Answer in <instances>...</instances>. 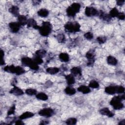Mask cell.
Instances as JSON below:
<instances>
[{
    "mask_svg": "<svg viewBox=\"0 0 125 125\" xmlns=\"http://www.w3.org/2000/svg\"><path fill=\"white\" fill-rule=\"evenodd\" d=\"M25 93L29 96H33L37 94V90L33 88H28L25 90Z\"/></svg>",
    "mask_w": 125,
    "mask_h": 125,
    "instance_id": "4dcf8cb0",
    "label": "cell"
},
{
    "mask_svg": "<svg viewBox=\"0 0 125 125\" xmlns=\"http://www.w3.org/2000/svg\"><path fill=\"white\" fill-rule=\"evenodd\" d=\"M25 72V70L21 67L17 66L16 67V71L15 73L17 75H20L23 74Z\"/></svg>",
    "mask_w": 125,
    "mask_h": 125,
    "instance_id": "1f68e13d",
    "label": "cell"
},
{
    "mask_svg": "<svg viewBox=\"0 0 125 125\" xmlns=\"http://www.w3.org/2000/svg\"><path fill=\"white\" fill-rule=\"evenodd\" d=\"M64 27L66 32L75 33L80 31L81 25L76 21H68L65 24Z\"/></svg>",
    "mask_w": 125,
    "mask_h": 125,
    "instance_id": "7a4b0ae2",
    "label": "cell"
},
{
    "mask_svg": "<svg viewBox=\"0 0 125 125\" xmlns=\"http://www.w3.org/2000/svg\"><path fill=\"white\" fill-rule=\"evenodd\" d=\"M37 14L39 16L42 18H45L48 16L49 14V11L46 9L42 8L38 11Z\"/></svg>",
    "mask_w": 125,
    "mask_h": 125,
    "instance_id": "ffe728a7",
    "label": "cell"
},
{
    "mask_svg": "<svg viewBox=\"0 0 125 125\" xmlns=\"http://www.w3.org/2000/svg\"><path fill=\"white\" fill-rule=\"evenodd\" d=\"M124 2H125L124 0H119L116 1V4L119 6L123 5L124 4Z\"/></svg>",
    "mask_w": 125,
    "mask_h": 125,
    "instance_id": "b9f144b4",
    "label": "cell"
},
{
    "mask_svg": "<svg viewBox=\"0 0 125 125\" xmlns=\"http://www.w3.org/2000/svg\"><path fill=\"white\" fill-rule=\"evenodd\" d=\"M41 2V1H39V0H34L33 1V3L34 5H38L40 3V2Z\"/></svg>",
    "mask_w": 125,
    "mask_h": 125,
    "instance_id": "f6af8a7d",
    "label": "cell"
},
{
    "mask_svg": "<svg viewBox=\"0 0 125 125\" xmlns=\"http://www.w3.org/2000/svg\"><path fill=\"white\" fill-rule=\"evenodd\" d=\"M16 66H14V65H7L4 67L3 70L7 72L15 74V71H16Z\"/></svg>",
    "mask_w": 125,
    "mask_h": 125,
    "instance_id": "cb8c5ba5",
    "label": "cell"
},
{
    "mask_svg": "<svg viewBox=\"0 0 125 125\" xmlns=\"http://www.w3.org/2000/svg\"><path fill=\"white\" fill-rule=\"evenodd\" d=\"M15 109H16V106H15V105L14 104L8 110L7 112V115L10 116L11 115L14 114L15 112Z\"/></svg>",
    "mask_w": 125,
    "mask_h": 125,
    "instance_id": "8d00e7d4",
    "label": "cell"
},
{
    "mask_svg": "<svg viewBox=\"0 0 125 125\" xmlns=\"http://www.w3.org/2000/svg\"><path fill=\"white\" fill-rule=\"evenodd\" d=\"M46 54V51L44 49H40L38 50L35 52V55L38 56L41 58L44 57Z\"/></svg>",
    "mask_w": 125,
    "mask_h": 125,
    "instance_id": "f546056e",
    "label": "cell"
},
{
    "mask_svg": "<svg viewBox=\"0 0 125 125\" xmlns=\"http://www.w3.org/2000/svg\"><path fill=\"white\" fill-rule=\"evenodd\" d=\"M106 41V38L104 36H100L97 38V41L100 43H104Z\"/></svg>",
    "mask_w": 125,
    "mask_h": 125,
    "instance_id": "d590c367",
    "label": "cell"
},
{
    "mask_svg": "<svg viewBox=\"0 0 125 125\" xmlns=\"http://www.w3.org/2000/svg\"><path fill=\"white\" fill-rule=\"evenodd\" d=\"M20 24L18 22H11L9 23V27L12 33H17L20 28Z\"/></svg>",
    "mask_w": 125,
    "mask_h": 125,
    "instance_id": "9c48e42d",
    "label": "cell"
},
{
    "mask_svg": "<svg viewBox=\"0 0 125 125\" xmlns=\"http://www.w3.org/2000/svg\"><path fill=\"white\" fill-rule=\"evenodd\" d=\"M125 99V94L114 96L112 98L110 102V104L115 110H120L124 107V104L122 103V101Z\"/></svg>",
    "mask_w": 125,
    "mask_h": 125,
    "instance_id": "6da1fadb",
    "label": "cell"
},
{
    "mask_svg": "<svg viewBox=\"0 0 125 125\" xmlns=\"http://www.w3.org/2000/svg\"><path fill=\"white\" fill-rule=\"evenodd\" d=\"M46 71L50 74L54 75V74H56L58 73L60 71V69L59 68L56 67H48V68H46Z\"/></svg>",
    "mask_w": 125,
    "mask_h": 125,
    "instance_id": "d4e9b609",
    "label": "cell"
},
{
    "mask_svg": "<svg viewBox=\"0 0 125 125\" xmlns=\"http://www.w3.org/2000/svg\"><path fill=\"white\" fill-rule=\"evenodd\" d=\"M21 61L23 65L29 67L32 70H37L39 68L38 65L34 62L33 59L29 57H23L22 58Z\"/></svg>",
    "mask_w": 125,
    "mask_h": 125,
    "instance_id": "5b68a950",
    "label": "cell"
},
{
    "mask_svg": "<svg viewBox=\"0 0 125 125\" xmlns=\"http://www.w3.org/2000/svg\"><path fill=\"white\" fill-rule=\"evenodd\" d=\"M99 112L101 114L104 116H107L108 117H113L114 114V113L109 110L108 108L107 107H104L101 109L99 111Z\"/></svg>",
    "mask_w": 125,
    "mask_h": 125,
    "instance_id": "7c38bea8",
    "label": "cell"
},
{
    "mask_svg": "<svg viewBox=\"0 0 125 125\" xmlns=\"http://www.w3.org/2000/svg\"><path fill=\"white\" fill-rule=\"evenodd\" d=\"M64 92L67 95H73L76 93V91L75 88H72L70 86H67L64 89Z\"/></svg>",
    "mask_w": 125,
    "mask_h": 125,
    "instance_id": "4316f807",
    "label": "cell"
},
{
    "mask_svg": "<svg viewBox=\"0 0 125 125\" xmlns=\"http://www.w3.org/2000/svg\"><path fill=\"white\" fill-rule=\"evenodd\" d=\"M71 73L73 76L81 75H82V70L79 67H73L71 69Z\"/></svg>",
    "mask_w": 125,
    "mask_h": 125,
    "instance_id": "7402d4cb",
    "label": "cell"
},
{
    "mask_svg": "<svg viewBox=\"0 0 125 125\" xmlns=\"http://www.w3.org/2000/svg\"><path fill=\"white\" fill-rule=\"evenodd\" d=\"M88 87L92 88H97L99 87V83L97 81L92 80L90 81L88 84Z\"/></svg>",
    "mask_w": 125,
    "mask_h": 125,
    "instance_id": "f1b7e54d",
    "label": "cell"
},
{
    "mask_svg": "<svg viewBox=\"0 0 125 125\" xmlns=\"http://www.w3.org/2000/svg\"><path fill=\"white\" fill-rule=\"evenodd\" d=\"M34 115V114L33 113H32L31 112H29V111H26V112L23 113L21 115H20L19 116V119L21 120H24V119H26L27 118H31Z\"/></svg>",
    "mask_w": 125,
    "mask_h": 125,
    "instance_id": "d6986e66",
    "label": "cell"
},
{
    "mask_svg": "<svg viewBox=\"0 0 125 125\" xmlns=\"http://www.w3.org/2000/svg\"><path fill=\"white\" fill-rule=\"evenodd\" d=\"M98 15L101 19L106 21H109L112 19L109 14L105 13L102 11H101L100 12H99Z\"/></svg>",
    "mask_w": 125,
    "mask_h": 125,
    "instance_id": "5bb4252c",
    "label": "cell"
},
{
    "mask_svg": "<svg viewBox=\"0 0 125 125\" xmlns=\"http://www.w3.org/2000/svg\"><path fill=\"white\" fill-rule=\"evenodd\" d=\"M107 63L111 65H116L117 64L118 61L114 57L112 56H108L107 58Z\"/></svg>",
    "mask_w": 125,
    "mask_h": 125,
    "instance_id": "44dd1931",
    "label": "cell"
},
{
    "mask_svg": "<svg viewBox=\"0 0 125 125\" xmlns=\"http://www.w3.org/2000/svg\"><path fill=\"white\" fill-rule=\"evenodd\" d=\"M38 114L41 116L49 117L52 116L54 114V111L51 108H44L40 110Z\"/></svg>",
    "mask_w": 125,
    "mask_h": 125,
    "instance_id": "8992f818",
    "label": "cell"
},
{
    "mask_svg": "<svg viewBox=\"0 0 125 125\" xmlns=\"http://www.w3.org/2000/svg\"><path fill=\"white\" fill-rule=\"evenodd\" d=\"M104 92L108 94L113 95L117 92V86H108L105 88Z\"/></svg>",
    "mask_w": 125,
    "mask_h": 125,
    "instance_id": "4fadbf2b",
    "label": "cell"
},
{
    "mask_svg": "<svg viewBox=\"0 0 125 125\" xmlns=\"http://www.w3.org/2000/svg\"><path fill=\"white\" fill-rule=\"evenodd\" d=\"M65 78L68 85H72L75 83V79L74 76L72 74L66 75L65 76Z\"/></svg>",
    "mask_w": 125,
    "mask_h": 125,
    "instance_id": "e0dca14e",
    "label": "cell"
},
{
    "mask_svg": "<svg viewBox=\"0 0 125 125\" xmlns=\"http://www.w3.org/2000/svg\"><path fill=\"white\" fill-rule=\"evenodd\" d=\"M59 59L62 62H67L69 60V56L66 53H61L59 55Z\"/></svg>",
    "mask_w": 125,
    "mask_h": 125,
    "instance_id": "603a6c76",
    "label": "cell"
},
{
    "mask_svg": "<svg viewBox=\"0 0 125 125\" xmlns=\"http://www.w3.org/2000/svg\"><path fill=\"white\" fill-rule=\"evenodd\" d=\"M119 13V12L118 10L116 7H114L110 10L109 15L112 18L117 17Z\"/></svg>",
    "mask_w": 125,
    "mask_h": 125,
    "instance_id": "83f0119b",
    "label": "cell"
},
{
    "mask_svg": "<svg viewBox=\"0 0 125 125\" xmlns=\"http://www.w3.org/2000/svg\"><path fill=\"white\" fill-rule=\"evenodd\" d=\"M9 12L14 16L18 17L19 15V8L16 5H13L9 9Z\"/></svg>",
    "mask_w": 125,
    "mask_h": 125,
    "instance_id": "9a60e30c",
    "label": "cell"
},
{
    "mask_svg": "<svg viewBox=\"0 0 125 125\" xmlns=\"http://www.w3.org/2000/svg\"><path fill=\"white\" fill-rule=\"evenodd\" d=\"M125 92V88L122 86H117V93L122 94Z\"/></svg>",
    "mask_w": 125,
    "mask_h": 125,
    "instance_id": "f35d334b",
    "label": "cell"
},
{
    "mask_svg": "<svg viewBox=\"0 0 125 125\" xmlns=\"http://www.w3.org/2000/svg\"><path fill=\"white\" fill-rule=\"evenodd\" d=\"M84 37L88 40H91L93 39V36L92 33H91L90 32H88L84 34Z\"/></svg>",
    "mask_w": 125,
    "mask_h": 125,
    "instance_id": "74e56055",
    "label": "cell"
},
{
    "mask_svg": "<svg viewBox=\"0 0 125 125\" xmlns=\"http://www.w3.org/2000/svg\"><path fill=\"white\" fill-rule=\"evenodd\" d=\"M26 24L28 27H32L35 29H39L40 27V26L37 24L36 21L33 18L28 19Z\"/></svg>",
    "mask_w": 125,
    "mask_h": 125,
    "instance_id": "30bf717a",
    "label": "cell"
},
{
    "mask_svg": "<svg viewBox=\"0 0 125 125\" xmlns=\"http://www.w3.org/2000/svg\"><path fill=\"white\" fill-rule=\"evenodd\" d=\"M77 122V120L75 118H70L66 120L65 123L67 125H75Z\"/></svg>",
    "mask_w": 125,
    "mask_h": 125,
    "instance_id": "e575fe53",
    "label": "cell"
},
{
    "mask_svg": "<svg viewBox=\"0 0 125 125\" xmlns=\"http://www.w3.org/2000/svg\"><path fill=\"white\" fill-rule=\"evenodd\" d=\"M85 57L88 60L87 65L89 66H92L95 62V54L94 51L89 50L85 54Z\"/></svg>",
    "mask_w": 125,
    "mask_h": 125,
    "instance_id": "52a82bcc",
    "label": "cell"
},
{
    "mask_svg": "<svg viewBox=\"0 0 125 125\" xmlns=\"http://www.w3.org/2000/svg\"><path fill=\"white\" fill-rule=\"evenodd\" d=\"M117 18L120 20H124L125 18V14L124 13H120L119 12V13L117 16Z\"/></svg>",
    "mask_w": 125,
    "mask_h": 125,
    "instance_id": "60d3db41",
    "label": "cell"
},
{
    "mask_svg": "<svg viewBox=\"0 0 125 125\" xmlns=\"http://www.w3.org/2000/svg\"><path fill=\"white\" fill-rule=\"evenodd\" d=\"M81 9V4L79 3L74 2L66 9V12L68 16L74 17L76 14L79 12Z\"/></svg>",
    "mask_w": 125,
    "mask_h": 125,
    "instance_id": "277c9868",
    "label": "cell"
},
{
    "mask_svg": "<svg viewBox=\"0 0 125 125\" xmlns=\"http://www.w3.org/2000/svg\"><path fill=\"white\" fill-rule=\"evenodd\" d=\"M77 90L78 91L83 93V94H87L90 92V89L88 86H87L86 85H82L79 86Z\"/></svg>",
    "mask_w": 125,
    "mask_h": 125,
    "instance_id": "ac0fdd59",
    "label": "cell"
},
{
    "mask_svg": "<svg viewBox=\"0 0 125 125\" xmlns=\"http://www.w3.org/2000/svg\"><path fill=\"white\" fill-rule=\"evenodd\" d=\"M0 53H1V58L0 65H4V61L3 60L4 53V51L2 49H1V50H0Z\"/></svg>",
    "mask_w": 125,
    "mask_h": 125,
    "instance_id": "ab89813d",
    "label": "cell"
},
{
    "mask_svg": "<svg viewBox=\"0 0 125 125\" xmlns=\"http://www.w3.org/2000/svg\"><path fill=\"white\" fill-rule=\"evenodd\" d=\"M56 39L58 40V41L60 43L64 42L65 40V36L64 34H59L56 36Z\"/></svg>",
    "mask_w": 125,
    "mask_h": 125,
    "instance_id": "d6a6232c",
    "label": "cell"
},
{
    "mask_svg": "<svg viewBox=\"0 0 125 125\" xmlns=\"http://www.w3.org/2000/svg\"><path fill=\"white\" fill-rule=\"evenodd\" d=\"M125 120H123V121H121V122L119 123V125H125Z\"/></svg>",
    "mask_w": 125,
    "mask_h": 125,
    "instance_id": "bcb514c9",
    "label": "cell"
},
{
    "mask_svg": "<svg viewBox=\"0 0 125 125\" xmlns=\"http://www.w3.org/2000/svg\"><path fill=\"white\" fill-rule=\"evenodd\" d=\"M15 124L16 125H24V123L21 121V120H17L16 122H15Z\"/></svg>",
    "mask_w": 125,
    "mask_h": 125,
    "instance_id": "7bdbcfd3",
    "label": "cell"
},
{
    "mask_svg": "<svg viewBox=\"0 0 125 125\" xmlns=\"http://www.w3.org/2000/svg\"><path fill=\"white\" fill-rule=\"evenodd\" d=\"M52 26L51 23L49 21H43L42 23L41 26H40L39 31L40 34L42 36H47L51 32Z\"/></svg>",
    "mask_w": 125,
    "mask_h": 125,
    "instance_id": "3957f363",
    "label": "cell"
},
{
    "mask_svg": "<svg viewBox=\"0 0 125 125\" xmlns=\"http://www.w3.org/2000/svg\"><path fill=\"white\" fill-rule=\"evenodd\" d=\"M27 18L24 15H20L18 17V22L20 24L21 26H23L27 24Z\"/></svg>",
    "mask_w": 125,
    "mask_h": 125,
    "instance_id": "2e32d148",
    "label": "cell"
},
{
    "mask_svg": "<svg viewBox=\"0 0 125 125\" xmlns=\"http://www.w3.org/2000/svg\"><path fill=\"white\" fill-rule=\"evenodd\" d=\"M33 60L38 65V64H41L43 62V60H42V58L38 56H36L35 55H34V56L33 57Z\"/></svg>",
    "mask_w": 125,
    "mask_h": 125,
    "instance_id": "836d02e7",
    "label": "cell"
},
{
    "mask_svg": "<svg viewBox=\"0 0 125 125\" xmlns=\"http://www.w3.org/2000/svg\"><path fill=\"white\" fill-rule=\"evenodd\" d=\"M9 93L16 96H21L23 94V91L19 87L14 86L9 91Z\"/></svg>",
    "mask_w": 125,
    "mask_h": 125,
    "instance_id": "8fae6325",
    "label": "cell"
},
{
    "mask_svg": "<svg viewBox=\"0 0 125 125\" xmlns=\"http://www.w3.org/2000/svg\"><path fill=\"white\" fill-rule=\"evenodd\" d=\"M85 14L87 17H92L98 15L99 14L98 11L93 7L87 6L84 10Z\"/></svg>",
    "mask_w": 125,
    "mask_h": 125,
    "instance_id": "ba28073f",
    "label": "cell"
},
{
    "mask_svg": "<svg viewBox=\"0 0 125 125\" xmlns=\"http://www.w3.org/2000/svg\"><path fill=\"white\" fill-rule=\"evenodd\" d=\"M36 97L37 99L42 101H46L48 99V96L43 92H40L36 95Z\"/></svg>",
    "mask_w": 125,
    "mask_h": 125,
    "instance_id": "484cf974",
    "label": "cell"
},
{
    "mask_svg": "<svg viewBox=\"0 0 125 125\" xmlns=\"http://www.w3.org/2000/svg\"><path fill=\"white\" fill-rule=\"evenodd\" d=\"M48 124V122L47 121H45V120H42L40 123V125H45V124Z\"/></svg>",
    "mask_w": 125,
    "mask_h": 125,
    "instance_id": "ee69618b",
    "label": "cell"
}]
</instances>
